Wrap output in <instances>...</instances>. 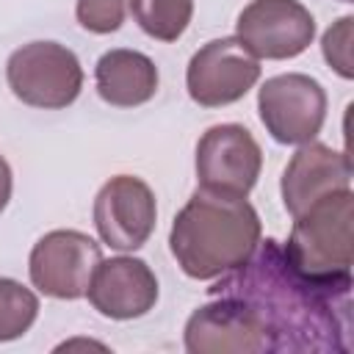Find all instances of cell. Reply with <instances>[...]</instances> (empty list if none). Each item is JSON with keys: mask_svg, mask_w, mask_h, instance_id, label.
Masks as SVG:
<instances>
[{"mask_svg": "<svg viewBox=\"0 0 354 354\" xmlns=\"http://www.w3.org/2000/svg\"><path fill=\"white\" fill-rule=\"evenodd\" d=\"M216 279L210 296L238 299L257 318L268 351L351 348V288L307 279L290 266L279 241H260L238 268Z\"/></svg>", "mask_w": 354, "mask_h": 354, "instance_id": "6da1fadb", "label": "cell"}, {"mask_svg": "<svg viewBox=\"0 0 354 354\" xmlns=\"http://www.w3.org/2000/svg\"><path fill=\"white\" fill-rule=\"evenodd\" d=\"M260 243V218L246 196L196 188L174 216L169 246L191 279H216L238 268Z\"/></svg>", "mask_w": 354, "mask_h": 354, "instance_id": "7a4b0ae2", "label": "cell"}, {"mask_svg": "<svg viewBox=\"0 0 354 354\" xmlns=\"http://www.w3.org/2000/svg\"><path fill=\"white\" fill-rule=\"evenodd\" d=\"M351 188L332 191L307 205L293 216L290 238L282 246L290 266L313 282L351 288Z\"/></svg>", "mask_w": 354, "mask_h": 354, "instance_id": "3957f363", "label": "cell"}, {"mask_svg": "<svg viewBox=\"0 0 354 354\" xmlns=\"http://www.w3.org/2000/svg\"><path fill=\"white\" fill-rule=\"evenodd\" d=\"M6 80L25 105L66 108L83 88V69L69 47L58 41H30L8 55Z\"/></svg>", "mask_w": 354, "mask_h": 354, "instance_id": "277c9868", "label": "cell"}, {"mask_svg": "<svg viewBox=\"0 0 354 354\" xmlns=\"http://www.w3.org/2000/svg\"><path fill=\"white\" fill-rule=\"evenodd\" d=\"M260 122L279 144H307L313 141L326 119V91L324 86L301 72H288L268 77L257 94Z\"/></svg>", "mask_w": 354, "mask_h": 354, "instance_id": "5b68a950", "label": "cell"}, {"mask_svg": "<svg viewBox=\"0 0 354 354\" xmlns=\"http://www.w3.org/2000/svg\"><path fill=\"white\" fill-rule=\"evenodd\" d=\"M102 260L100 243L77 230H53L30 252V282L53 299H80Z\"/></svg>", "mask_w": 354, "mask_h": 354, "instance_id": "8992f818", "label": "cell"}, {"mask_svg": "<svg viewBox=\"0 0 354 354\" xmlns=\"http://www.w3.org/2000/svg\"><path fill=\"white\" fill-rule=\"evenodd\" d=\"M315 36V19L299 0H252L235 22V39L260 61L301 55Z\"/></svg>", "mask_w": 354, "mask_h": 354, "instance_id": "52a82bcc", "label": "cell"}, {"mask_svg": "<svg viewBox=\"0 0 354 354\" xmlns=\"http://www.w3.org/2000/svg\"><path fill=\"white\" fill-rule=\"evenodd\" d=\"M260 80V61L238 39H213L199 47L185 72L188 94L202 108L238 102Z\"/></svg>", "mask_w": 354, "mask_h": 354, "instance_id": "ba28073f", "label": "cell"}, {"mask_svg": "<svg viewBox=\"0 0 354 354\" xmlns=\"http://www.w3.org/2000/svg\"><path fill=\"white\" fill-rule=\"evenodd\" d=\"M263 166L260 144L241 124H216L196 144V177L199 188L246 196Z\"/></svg>", "mask_w": 354, "mask_h": 354, "instance_id": "9c48e42d", "label": "cell"}, {"mask_svg": "<svg viewBox=\"0 0 354 354\" xmlns=\"http://www.w3.org/2000/svg\"><path fill=\"white\" fill-rule=\"evenodd\" d=\"M155 194L133 174L111 177L94 199V227L102 243L119 252L141 249L155 230Z\"/></svg>", "mask_w": 354, "mask_h": 354, "instance_id": "30bf717a", "label": "cell"}, {"mask_svg": "<svg viewBox=\"0 0 354 354\" xmlns=\"http://www.w3.org/2000/svg\"><path fill=\"white\" fill-rule=\"evenodd\" d=\"M185 348L194 354H257L268 351V340L257 318L232 296H210L185 324Z\"/></svg>", "mask_w": 354, "mask_h": 354, "instance_id": "8fae6325", "label": "cell"}, {"mask_svg": "<svg viewBox=\"0 0 354 354\" xmlns=\"http://www.w3.org/2000/svg\"><path fill=\"white\" fill-rule=\"evenodd\" d=\"M91 307L113 321H130L147 315L158 301V279L152 268L138 257L100 260L88 290Z\"/></svg>", "mask_w": 354, "mask_h": 354, "instance_id": "7c38bea8", "label": "cell"}, {"mask_svg": "<svg viewBox=\"0 0 354 354\" xmlns=\"http://www.w3.org/2000/svg\"><path fill=\"white\" fill-rule=\"evenodd\" d=\"M340 188H351V160L326 144H301L282 171V202L290 216Z\"/></svg>", "mask_w": 354, "mask_h": 354, "instance_id": "4fadbf2b", "label": "cell"}, {"mask_svg": "<svg viewBox=\"0 0 354 354\" xmlns=\"http://www.w3.org/2000/svg\"><path fill=\"white\" fill-rule=\"evenodd\" d=\"M97 91L108 105L136 108L155 97L158 91V66L138 50H108L94 69Z\"/></svg>", "mask_w": 354, "mask_h": 354, "instance_id": "5bb4252c", "label": "cell"}, {"mask_svg": "<svg viewBox=\"0 0 354 354\" xmlns=\"http://www.w3.org/2000/svg\"><path fill=\"white\" fill-rule=\"evenodd\" d=\"M138 28L158 41H177L194 14V0H133Z\"/></svg>", "mask_w": 354, "mask_h": 354, "instance_id": "9a60e30c", "label": "cell"}, {"mask_svg": "<svg viewBox=\"0 0 354 354\" xmlns=\"http://www.w3.org/2000/svg\"><path fill=\"white\" fill-rule=\"evenodd\" d=\"M39 315V299L17 279L0 277V343L22 337Z\"/></svg>", "mask_w": 354, "mask_h": 354, "instance_id": "2e32d148", "label": "cell"}, {"mask_svg": "<svg viewBox=\"0 0 354 354\" xmlns=\"http://www.w3.org/2000/svg\"><path fill=\"white\" fill-rule=\"evenodd\" d=\"M133 0H77V22L91 33H113L122 28Z\"/></svg>", "mask_w": 354, "mask_h": 354, "instance_id": "e0dca14e", "label": "cell"}, {"mask_svg": "<svg viewBox=\"0 0 354 354\" xmlns=\"http://www.w3.org/2000/svg\"><path fill=\"white\" fill-rule=\"evenodd\" d=\"M351 30H354V17H340L321 39V50L326 64L346 80L354 77V61H351Z\"/></svg>", "mask_w": 354, "mask_h": 354, "instance_id": "ac0fdd59", "label": "cell"}, {"mask_svg": "<svg viewBox=\"0 0 354 354\" xmlns=\"http://www.w3.org/2000/svg\"><path fill=\"white\" fill-rule=\"evenodd\" d=\"M8 199H11V169H8L6 158L0 155V213L6 210Z\"/></svg>", "mask_w": 354, "mask_h": 354, "instance_id": "d6986e66", "label": "cell"}, {"mask_svg": "<svg viewBox=\"0 0 354 354\" xmlns=\"http://www.w3.org/2000/svg\"><path fill=\"white\" fill-rule=\"evenodd\" d=\"M77 346H91V348H105L102 343H91V340H69V343H64V346H58V348H77Z\"/></svg>", "mask_w": 354, "mask_h": 354, "instance_id": "ffe728a7", "label": "cell"}, {"mask_svg": "<svg viewBox=\"0 0 354 354\" xmlns=\"http://www.w3.org/2000/svg\"><path fill=\"white\" fill-rule=\"evenodd\" d=\"M343 3H351V0H343Z\"/></svg>", "mask_w": 354, "mask_h": 354, "instance_id": "44dd1931", "label": "cell"}]
</instances>
